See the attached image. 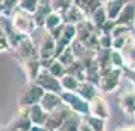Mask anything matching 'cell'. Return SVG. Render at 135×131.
<instances>
[{
    "label": "cell",
    "mask_w": 135,
    "mask_h": 131,
    "mask_svg": "<svg viewBox=\"0 0 135 131\" xmlns=\"http://www.w3.org/2000/svg\"><path fill=\"white\" fill-rule=\"evenodd\" d=\"M40 31H41L40 38L37 41L35 40L33 41L37 44L38 58L41 61V66H43V69H47L50 62L56 60V41L47 31H44V29H40Z\"/></svg>",
    "instance_id": "obj_1"
},
{
    "label": "cell",
    "mask_w": 135,
    "mask_h": 131,
    "mask_svg": "<svg viewBox=\"0 0 135 131\" xmlns=\"http://www.w3.org/2000/svg\"><path fill=\"white\" fill-rule=\"evenodd\" d=\"M44 96V90L37 82H26L18 93V108H31L32 105H37L41 102Z\"/></svg>",
    "instance_id": "obj_2"
},
{
    "label": "cell",
    "mask_w": 135,
    "mask_h": 131,
    "mask_svg": "<svg viewBox=\"0 0 135 131\" xmlns=\"http://www.w3.org/2000/svg\"><path fill=\"white\" fill-rule=\"evenodd\" d=\"M11 23H12L14 31L18 32L20 35H23V37H32L37 32V26H35V21H33V15L20 11L18 8L11 15Z\"/></svg>",
    "instance_id": "obj_3"
},
{
    "label": "cell",
    "mask_w": 135,
    "mask_h": 131,
    "mask_svg": "<svg viewBox=\"0 0 135 131\" xmlns=\"http://www.w3.org/2000/svg\"><path fill=\"white\" fill-rule=\"evenodd\" d=\"M123 69L111 67L108 70L100 72V82H99V90L102 93H112L122 85L123 82Z\"/></svg>",
    "instance_id": "obj_4"
},
{
    "label": "cell",
    "mask_w": 135,
    "mask_h": 131,
    "mask_svg": "<svg viewBox=\"0 0 135 131\" xmlns=\"http://www.w3.org/2000/svg\"><path fill=\"white\" fill-rule=\"evenodd\" d=\"M62 102L64 105L70 108V111L74 114H79L82 118H85L90 114V104L85 99H82L78 93H67V92H62L61 93Z\"/></svg>",
    "instance_id": "obj_5"
},
{
    "label": "cell",
    "mask_w": 135,
    "mask_h": 131,
    "mask_svg": "<svg viewBox=\"0 0 135 131\" xmlns=\"http://www.w3.org/2000/svg\"><path fill=\"white\" fill-rule=\"evenodd\" d=\"M15 53V58L18 60L20 62L26 61V60H31V58H35L38 56V50H37V44L33 41L32 37H25L21 40V43L12 50Z\"/></svg>",
    "instance_id": "obj_6"
},
{
    "label": "cell",
    "mask_w": 135,
    "mask_h": 131,
    "mask_svg": "<svg viewBox=\"0 0 135 131\" xmlns=\"http://www.w3.org/2000/svg\"><path fill=\"white\" fill-rule=\"evenodd\" d=\"M71 114H73V113L70 111L68 107L62 105V107H59L58 110L49 113V116H47V120H46V125H44V127H46L47 130H50V131H58L62 125H64V122H65Z\"/></svg>",
    "instance_id": "obj_7"
},
{
    "label": "cell",
    "mask_w": 135,
    "mask_h": 131,
    "mask_svg": "<svg viewBox=\"0 0 135 131\" xmlns=\"http://www.w3.org/2000/svg\"><path fill=\"white\" fill-rule=\"evenodd\" d=\"M35 82L44 90V93H58V94L62 93L59 79L50 75L47 69H43L41 72H40V75H38V78H37Z\"/></svg>",
    "instance_id": "obj_8"
},
{
    "label": "cell",
    "mask_w": 135,
    "mask_h": 131,
    "mask_svg": "<svg viewBox=\"0 0 135 131\" xmlns=\"http://www.w3.org/2000/svg\"><path fill=\"white\" fill-rule=\"evenodd\" d=\"M118 104H120L123 113L135 118V84L132 88H126L123 85L120 96H118Z\"/></svg>",
    "instance_id": "obj_9"
},
{
    "label": "cell",
    "mask_w": 135,
    "mask_h": 131,
    "mask_svg": "<svg viewBox=\"0 0 135 131\" xmlns=\"http://www.w3.org/2000/svg\"><path fill=\"white\" fill-rule=\"evenodd\" d=\"M20 67L23 70V73H25L27 82H35L38 75H40V72L43 70V66H41V61H40L38 56L20 62Z\"/></svg>",
    "instance_id": "obj_10"
},
{
    "label": "cell",
    "mask_w": 135,
    "mask_h": 131,
    "mask_svg": "<svg viewBox=\"0 0 135 131\" xmlns=\"http://www.w3.org/2000/svg\"><path fill=\"white\" fill-rule=\"evenodd\" d=\"M90 114L94 116V118L99 119H106L109 118V105H108V101L105 99L102 94H97L94 99L90 102Z\"/></svg>",
    "instance_id": "obj_11"
},
{
    "label": "cell",
    "mask_w": 135,
    "mask_h": 131,
    "mask_svg": "<svg viewBox=\"0 0 135 131\" xmlns=\"http://www.w3.org/2000/svg\"><path fill=\"white\" fill-rule=\"evenodd\" d=\"M134 23H135V2H126L123 11L120 12L118 19L115 20V25L132 28Z\"/></svg>",
    "instance_id": "obj_12"
},
{
    "label": "cell",
    "mask_w": 135,
    "mask_h": 131,
    "mask_svg": "<svg viewBox=\"0 0 135 131\" xmlns=\"http://www.w3.org/2000/svg\"><path fill=\"white\" fill-rule=\"evenodd\" d=\"M62 20H64V25L78 26V25H80L82 21H85L86 17H85V14L80 11V8L73 2L71 6L67 9V12L62 15Z\"/></svg>",
    "instance_id": "obj_13"
},
{
    "label": "cell",
    "mask_w": 135,
    "mask_h": 131,
    "mask_svg": "<svg viewBox=\"0 0 135 131\" xmlns=\"http://www.w3.org/2000/svg\"><path fill=\"white\" fill-rule=\"evenodd\" d=\"M40 105L43 107V110L49 114V113L58 110L59 107H62L64 102H62L61 94H58V93H44L43 99H41V102H40Z\"/></svg>",
    "instance_id": "obj_14"
},
{
    "label": "cell",
    "mask_w": 135,
    "mask_h": 131,
    "mask_svg": "<svg viewBox=\"0 0 135 131\" xmlns=\"http://www.w3.org/2000/svg\"><path fill=\"white\" fill-rule=\"evenodd\" d=\"M50 12H53L50 2H40V3H38L37 11L33 14V21H35L37 29H44L46 19H47V15H49Z\"/></svg>",
    "instance_id": "obj_15"
},
{
    "label": "cell",
    "mask_w": 135,
    "mask_h": 131,
    "mask_svg": "<svg viewBox=\"0 0 135 131\" xmlns=\"http://www.w3.org/2000/svg\"><path fill=\"white\" fill-rule=\"evenodd\" d=\"M124 5H126V2H122V0H106V2H103V8L108 20L115 21L118 19L120 12L123 11Z\"/></svg>",
    "instance_id": "obj_16"
},
{
    "label": "cell",
    "mask_w": 135,
    "mask_h": 131,
    "mask_svg": "<svg viewBox=\"0 0 135 131\" xmlns=\"http://www.w3.org/2000/svg\"><path fill=\"white\" fill-rule=\"evenodd\" d=\"M76 93L79 94L82 99H85L86 102L90 104L97 94H100V92H99L97 85H94V84H91V82H88V81H84V82L79 84V88H78Z\"/></svg>",
    "instance_id": "obj_17"
},
{
    "label": "cell",
    "mask_w": 135,
    "mask_h": 131,
    "mask_svg": "<svg viewBox=\"0 0 135 131\" xmlns=\"http://www.w3.org/2000/svg\"><path fill=\"white\" fill-rule=\"evenodd\" d=\"M47 113L43 110V107L37 104V105H32L29 108V119H31L32 125L35 127H44L46 125V120H47Z\"/></svg>",
    "instance_id": "obj_18"
},
{
    "label": "cell",
    "mask_w": 135,
    "mask_h": 131,
    "mask_svg": "<svg viewBox=\"0 0 135 131\" xmlns=\"http://www.w3.org/2000/svg\"><path fill=\"white\" fill-rule=\"evenodd\" d=\"M74 3L80 8V11L85 14L86 19H90L93 14H94L99 8L103 5V2H94V0H82V2L78 0V2H74Z\"/></svg>",
    "instance_id": "obj_19"
},
{
    "label": "cell",
    "mask_w": 135,
    "mask_h": 131,
    "mask_svg": "<svg viewBox=\"0 0 135 131\" xmlns=\"http://www.w3.org/2000/svg\"><path fill=\"white\" fill-rule=\"evenodd\" d=\"M59 82H61L62 92H67V93H76L78 88H79V84H80L74 76L68 75V73L65 76H62L61 79H59Z\"/></svg>",
    "instance_id": "obj_20"
},
{
    "label": "cell",
    "mask_w": 135,
    "mask_h": 131,
    "mask_svg": "<svg viewBox=\"0 0 135 131\" xmlns=\"http://www.w3.org/2000/svg\"><path fill=\"white\" fill-rule=\"evenodd\" d=\"M90 21L93 23V26L97 29L99 32L102 31V28H103L105 25H106V21H108V17H106V12H105V8H103V5L99 8L96 12L93 14L91 17H90Z\"/></svg>",
    "instance_id": "obj_21"
},
{
    "label": "cell",
    "mask_w": 135,
    "mask_h": 131,
    "mask_svg": "<svg viewBox=\"0 0 135 131\" xmlns=\"http://www.w3.org/2000/svg\"><path fill=\"white\" fill-rule=\"evenodd\" d=\"M64 25V20H62V15L56 12H50L46 19V23H44V31L47 32H53L55 29L61 28Z\"/></svg>",
    "instance_id": "obj_22"
},
{
    "label": "cell",
    "mask_w": 135,
    "mask_h": 131,
    "mask_svg": "<svg viewBox=\"0 0 135 131\" xmlns=\"http://www.w3.org/2000/svg\"><path fill=\"white\" fill-rule=\"evenodd\" d=\"M67 73L71 75V76H74L79 82H84L86 79V70H85L84 64H82L80 61H74L73 64L67 69Z\"/></svg>",
    "instance_id": "obj_23"
},
{
    "label": "cell",
    "mask_w": 135,
    "mask_h": 131,
    "mask_svg": "<svg viewBox=\"0 0 135 131\" xmlns=\"http://www.w3.org/2000/svg\"><path fill=\"white\" fill-rule=\"evenodd\" d=\"M82 120H84L82 116L74 114V113H73V114H71L65 122H64V125H62L58 131H78V130H79V127H80V124H82Z\"/></svg>",
    "instance_id": "obj_24"
},
{
    "label": "cell",
    "mask_w": 135,
    "mask_h": 131,
    "mask_svg": "<svg viewBox=\"0 0 135 131\" xmlns=\"http://www.w3.org/2000/svg\"><path fill=\"white\" fill-rule=\"evenodd\" d=\"M47 70H49L50 75L55 76V78H58V79H61L62 76L67 75V67H65L59 60H53V61L47 66Z\"/></svg>",
    "instance_id": "obj_25"
},
{
    "label": "cell",
    "mask_w": 135,
    "mask_h": 131,
    "mask_svg": "<svg viewBox=\"0 0 135 131\" xmlns=\"http://www.w3.org/2000/svg\"><path fill=\"white\" fill-rule=\"evenodd\" d=\"M84 122H85L93 131H105V124H106V120L103 119H99V118H94L91 114H88L84 118Z\"/></svg>",
    "instance_id": "obj_26"
},
{
    "label": "cell",
    "mask_w": 135,
    "mask_h": 131,
    "mask_svg": "<svg viewBox=\"0 0 135 131\" xmlns=\"http://www.w3.org/2000/svg\"><path fill=\"white\" fill-rule=\"evenodd\" d=\"M38 3H40V0H21V2H18V6L17 8L20 11H23V12L33 15L38 8Z\"/></svg>",
    "instance_id": "obj_27"
},
{
    "label": "cell",
    "mask_w": 135,
    "mask_h": 131,
    "mask_svg": "<svg viewBox=\"0 0 135 131\" xmlns=\"http://www.w3.org/2000/svg\"><path fill=\"white\" fill-rule=\"evenodd\" d=\"M71 3H73V2H62V0L50 2V5H52V11L56 12V14H59V15H64V14L67 12V9L71 6Z\"/></svg>",
    "instance_id": "obj_28"
},
{
    "label": "cell",
    "mask_w": 135,
    "mask_h": 131,
    "mask_svg": "<svg viewBox=\"0 0 135 131\" xmlns=\"http://www.w3.org/2000/svg\"><path fill=\"white\" fill-rule=\"evenodd\" d=\"M56 60H59V61H61L65 67H67V69L71 66V64H73L74 61H78V60H76V56H74V53L71 52V49H70V47L64 50V52H62L61 55L56 58Z\"/></svg>",
    "instance_id": "obj_29"
},
{
    "label": "cell",
    "mask_w": 135,
    "mask_h": 131,
    "mask_svg": "<svg viewBox=\"0 0 135 131\" xmlns=\"http://www.w3.org/2000/svg\"><path fill=\"white\" fill-rule=\"evenodd\" d=\"M112 41L114 38L111 34H102L99 35V49H106V50H111L112 49Z\"/></svg>",
    "instance_id": "obj_30"
},
{
    "label": "cell",
    "mask_w": 135,
    "mask_h": 131,
    "mask_svg": "<svg viewBox=\"0 0 135 131\" xmlns=\"http://www.w3.org/2000/svg\"><path fill=\"white\" fill-rule=\"evenodd\" d=\"M111 66L117 67V69H123L124 67V58H123L122 52L111 49Z\"/></svg>",
    "instance_id": "obj_31"
},
{
    "label": "cell",
    "mask_w": 135,
    "mask_h": 131,
    "mask_svg": "<svg viewBox=\"0 0 135 131\" xmlns=\"http://www.w3.org/2000/svg\"><path fill=\"white\" fill-rule=\"evenodd\" d=\"M8 50H11L9 41H8V35L0 29V52H8Z\"/></svg>",
    "instance_id": "obj_32"
},
{
    "label": "cell",
    "mask_w": 135,
    "mask_h": 131,
    "mask_svg": "<svg viewBox=\"0 0 135 131\" xmlns=\"http://www.w3.org/2000/svg\"><path fill=\"white\" fill-rule=\"evenodd\" d=\"M114 131H135V125H126V127H117Z\"/></svg>",
    "instance_id": "obj_33"
},
{
    "label": "cell",
    "mask_w": 135,
    "mask_h": 131,
    "mask_svg": "<svg viewBox=\"0 0 135 131\" xmlns=\"http://www.w3.org/2000/svg\"><path fill=\"white\" fill-rule=\"evenodd\" d=\"M78 131H93V130L85 124V122H84V120H82V124H80V127H79V130H78Z\"/></svg>",
    "instance_id": "obj_34"
},
{
    "label": "cell",
    "mask_w": 135,
    "mask_h": 131,
    "mask_svg": "<svg viewBox=\"0 0 135 131\" xmlns=\"http://www.w3.org/2000/svg\"><path fill=\"white\" fill-rule=\"evenodd\" d=\"M31 131H50V130H47L46 127H35V125H32Z\"/></svg>",
    "instance_id": "obj_35"
},
{
    "label": "cell",
    "mask_w": 135,
    "mask_h": 131,
    "mask_svg": "<svg viewBox=\"0 0 135 131\" xmlns=\"http://www.w3.org/2000/svg\"><path fill=\"white\" fill-rule=\"evenodd\" d=\"M0 131H20V130H15V128H12V127H9V125H6V127L0 128Z\"/></svg>",
    "instance_id": "obj_36"
}]
</instances>
